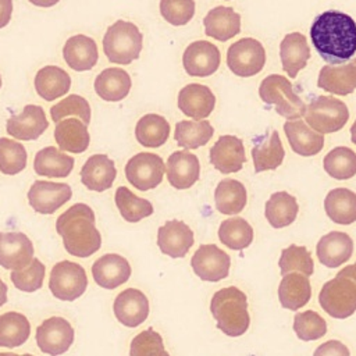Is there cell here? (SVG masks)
<instances>
[{
    "label": "cell",
    "mask_w": 356,
    "mask_h": 356,
    "mask_svg": "<svg viewBox=\"0 0 356 356\" xmlns=\"http://www.w3.org/2000/svg\"><path fill=\"white\" fill-rule=\"evenodd\" d=\"M310 39L324 61L343 64L356 51V22L345 13L325 11L312 24Z\"/></svg>",
    "instance_id": "1"
},
{
    "label": "cell",
    "mask_w": 356,
    "mask_h": 356,
    "mask_svg": "<svg viewBox=\"0 0 356 356\" xmlns=\"http://www.w3.org/2000/svg\"><path fill=\"white\" fill-rule=\"evenodd\" d=\"M56 231L65 250L75 257H88L102 246V235L95 224V213L85 203H75L61 213Z\"/></svg>",
    "instance_id": "2"
},
{
    "label": "cell",
    "mask_w": 356,
    "mask_h": 356,
    "mask_svg": "<svg viewBox=\"0 0 356 356\" xmlns=\"http://www.w3.org/2000/svg\"><path fill=\"white\" fill-rule=\"evenodd\" d=\"M210 312L217 328L228 337H241L249 328L248 298L236 286H227L214 292L210 300Z\"/></svg>",
    "instance_id": "3"
},
{
    "label": "cell",
    "mask_w": 356,
    "mask_h": 356,
    "mask_svg": "<svg viewBox=\"0 0 356 356\" xmlns=\"http://www.w3.org/2000/svg\"><path fill=\"white\" fill-rule=\"evenodd\" d=\"M143 35L129 21L118 19L111 24L103 36V51L108 61L127 65L140 56Z\"/></svg>",
    "instance_id": "4"
},
{
    "label": "cell",
    "mask_w": 356,
    "mask_h": 356,
    "mask_svg": "<svg viewBox=\"0 0 356 356\" xmlns=\"http://www.w3.org/2000/svg\"><path fill=\"white\" fill-rule=\"evenodd\" d=\"M259 96L266 104L274 106L275 111L286 120H299L305 115V102L295 93L291 81L284 75L266 76L259 86Z\"/></svg>",
    "instance_id": "5"
},
{
    "label": "cell",
    "mask_w": 356,
    "mask_h": 356,
    "mask_svg": "<svg viewBox=\"0 0 356 356\" xmlns=\"http://www.w3.org/2000/svg\"><path fill=\"white\" fill-rule=\"evenodd\" d=\"M305 122L316 132L334 134L345 127L349 120L348 106L334 96H317L305 111Z\"/></svg>",
    "instance_id": "6"
},
{
    "label": "cell",
    "mask_w": 356,
    "mask_h": 356,
    "mask_svg": "<svg viewBox=\"0 0 356 356\" xmlns=\"http://www.w3.org/2000/svg\"><path fill=\"white\" fill-rule=\"evenodd\" d=\"M318 303L334 318L350 317L356 312V284L338 273L321 286Z\"/></svg>",
    "instance_id": "7"
},
{
    "label": "cell",
    "mask_w": 356,
    "mask_h": 356,
    "mask_svg": "<svg viewBox=\"0 0 356 356\" xmlns=\"http://www.w3.org/2000/svg\"><path fill=\"white\" fill-rule=\"evenodd\" d=\"M88 288L85 268L74 261L63 260L53 266L49 278L51 295L64 302H72L82 296Z\"/></svg>",
    "instance_id": "8"
},
{
    "label": "cell",
    "mask_w": 356,
    "mask_h": 356,
    "mask_svg": "<svg viewBox=\"0 0 356 356\" xmlns=\"http://www.w3.org/2000/svg\"><path fill=\"white\" fill-rule=\"evenodd\" d=\"M264 64L266 50L257 39L242 38L227 50V65L236 76H254L264 68Z\"/></svg>",
    "instance_id": "9"
},
{
    "label": "cell",
    "mask_w": 356,
    "mask_h": 356,
    "mask_svg": "<svg viewBox=\"0 0 356 356\" xmlns=\"http://www.w3.org/2000/svg\"><path fill=\"white\" fill-rule=\"evenodd\" d=\"M127 181L139 191H150L157 188L165 174L163 159L150 152H140L132 156L125 164Z\"/></svg>",
    "instance_id": "10"
},
{
    "label": "cell",
    "mask_w": 356,
    "mask_h": 356,
    "mask_svg": "<svg viewBox=\"0 0 356 356\" xmlns=\"http://www.w3.org/2000/svg\"><path fill=\"white\" fill-rule=\"evenodd\" d=\"M36 343L43 353L60 356L65 353L74 342L75 332L71 323L64 317L46 318L36 328Z\"/></svg>",
    "instance_id": "11"
},
{
    "label": "cell",
    "mask_w": 356,
    "mask_h": 356,
    "mask_svg": "<svg viewBox=\"0 0 356 356\" xmlns=\"http://www.w3.org/2000/svg\"><path fill=\"white\" fill-rule=\"evenodd\" d=\"M191 266L200 280L217 282L228 277L231 257L214 243L200 245L191 259Z\"/></svg>",
    "instance_id": "12"
},
{
    "label": "cell",
    "mask_w": 356,
    "mask_h": 356,
    "mask_svg": "<svg viewBox=\"0 0 356 356\" xmlns=\"http://www.w3.org/2000/svg\"><path fill=\"white\" fill-rule=\"evenodd\" d=\"M221 63L220 49L209 40H195L182 54V65L189 76H210L217 72Z\"/></svg>",
    "instance_id": "13"
},
{
    "label": "cell",
    "mask_w": 356,
    "mask_h": 356,
    "mask_svg": "<svg viewBox=\"0 0 356 356\" xmlns=\"http://www.w3.org/2000/svg\"><path fill=\"white\" fill-rule=\"evenodd\" d=\"M72 196L68 184L38 179L28 191L29 206L39 214H53Z\"/></svg>",
    "instance_id": "14"
},
{
    "label": "cell",
    "mask_w": 356,
    "mask_h": 356,
    "mask_svg": "<svg viewBox=\"0 0 356 356\" xmlns=\"http://www.w3.org/2000/svg\"><path fill=\"white\" fill-rule=\"evenodd\" d=\"M245 161L243 142L235 135H221L210 149V163L221 174L241 171Z\"/></svg>",
    "instance_id": "15"
},
{
    "label": "cell",
    "mask_w": 356,
    "mask_h": 356,
    "mask_svg": "<svg viewBox=\"0 0 356 356\" xmlns=\"http://www.w3.org/2000/svg\"><path fill=\"white\" fill-rule=\"evenodd\" d=\"M33 260L32 241L22 232H0V266L6 270H22Z\"/></svg>",
    "instance_id": "16"
},
{
    "label": "cell",
    "mask_w": 356,
    "mask_h": 356,
    "mask_svg": "<svg viewBox=\"0 0 356 356\" xmlns=\"http://www.w3.org/2000/svg\"><path fill=\"white\" fill-rule=\"evenodd\" d=\"M49 128V121L43 107L26 104L22 111L7 120V134L19 140H35Z\"/></svg>",
    "instance_id": "17"
},
{
    "label": "cell",
    "mask_w": 356,
    "mask_h": 356,
    "mask_svg": "<svg viewBox=\"0 0 356 356\" xmlns=\"http://www.w3.org/2000/svg\"><path fill=\"white\" fill-rule=\"evenodd\" d=\"M115 318L125 327L135 328L149 316V300L136 288H127L117 295L113 305Z\"/></svg>",
    "instance_id": "18"
},
{
    "label": "cell",
    "mask_w": 356,
    "mask_h": 356,
    "mask_svg": "<svg viewBox=\"0 0 356 356\" xmlns=\"http://www.w3.org/2000/svg\"><path fill=\"white\" fill-rule=\"evenodd\" d=\"M178 108L184 115L195 121L207 120L216 106V96L211 89L202 83H188L178 93Z\"/></svg>",
    "instance_id": "19"
},
{
    "label": "cell",
    "mask_w": 356,
    "mask_h": 356,
    "mask_svg": "<svg viewBox=\"0 0 356 356\" xmlns=\"http://www.w3.org/2000/svg\"><path fill=\"white\" fill-rule=\"evenodd\" d=\"M165 175L175 189H189L200 177V163L197 156L189 150H177L168 156Z\"/></svg>",
    "instance_id": "20"
},
{
    "label": "cell",
    "mask_w": 356,
    "mask_h": 356,
    "mask_svg": "<svg viewBox=\"0 0 356 356\" xmlns=\"http://www.w3.org/2000/svg\"><path fill=\"white\" fill-rule=\"evenodd\" d=\"M193 241V231L181 220H170L157 231L159 249L172 259L184 257L192 248Z\"/></svg>",
    "instance_id": "21"
},
{
    "label": "cell",
    "mask_w": 356,
    "mask_h": 356,
    "mask_svg": "<svg viewBox=\"0 0 356 356\" xmlns=\"http://www.w3.org/2000/svg\"><path fill=\"white\" fill-rule=\"evenodd\" d=\"M95 282L104 289H115L131 277V266L125 257L117 253L100 256L92 266Z\"/></svg>",
    "instance_id": "22"
},
{
    "label": "cell",
    "mask_w": 356,
    "mask_h": 356,
    "mask_svg": "<svg viewBox=\"0 0 356 356\" xmlns=\"http://www.w3.org/2000/svg\"><path fill=\"white\" fill-rule=\"evenodd\" d=\"M318 261L330 268L346 263L353 253V241L346 232L331 231L320 238L316 245Z\"/></svg>",
    "instance_id": "23"
},
{
    "label": "cell",
    "mask_w": 356,
    "mask_h": 356,
    "mask_svg": "<svg viewBox=\"0 0 356 356\" xmlns=\"http://www.w3.org/2000/svg\"><path fill=\"white\" fill-rule=\"evenodd\" d=\"M63 57L71 70L78 72L89 71L97 64L99 60L97 44L86 35H74L64 43Z\"/></svg>",
    "instance_id": "24"
},
{
    "label": "cell",
    "mask_w": 356,
    "mask_h": 356,
    "mask_svg": "<svg viewBox=\"0 0 356 356\" xmlns=\"http://www.w3.org/2000/svg\"><path fill=\"white\" fill-rule=\"evenodd\" d=\"M81 182L95 192H103L111 188L117 168L114 161L107 154L90 156L81 168Z\"/></svg>",
    "instance_id": "25"
},
{
    "label": "cell",
    "mask_w": 356,
    "mask_h": 356,
    "mask_svg": "<svg viewBox=\"0 0 356 356\" xmlns=\"http://www.w3.org/2000/svg\"><path fill=\"white\" fill-rule=\"evenodd\" d=\"M206 36L227 42L241 32V15L227 6H217L211 8L203 18Z\"/></svg>",
    "instance_id": "26"
},
{
    "label": "cell",
    "mask_w": 356,
    "mask_h": 356,
    "mask_svg": "<svg viewBox=\"0 0 356 356\" xmlns=\"http://www.w3.org/2000/svg\"><path fill=\"white\" fill-rule=\"evenodd\" d=\"M284 131L291 149L303 157H310L321 152L324 135L313 131L303 120H288Z\"/></svg>",
    "instance_id": "27"
},
{
    "label": "cell",
    "mask_w": 356,
    "mask_h": 356,
    "mask_svg": "<svg viewBox=\"0 0 356 356\" xmlns=\"http://www.w3.org/2000/svg\"><path fill=\"white\" fill-rule=\"evenodd\" d=\"M280 58L282 70L288 76L296 78L298 72L307 65L310 58V47L306 36L300 32L286 33L280 43Z\"/></svg>",
    "instance_id": "28"
},
{
    "label": "cell",
    "mask_w": 356,
    "mask_h": 356,
    "mask_svg": "<svg viewBox=\"0 0 356 356\" xmlns=\"http://www.w3.org/2000/svg\"><path fill=\"white\" fill-rule=\"evenodd\" d=\"M317 86L331 95L346 96L356 89V65L353 63L325 64L318 74Z\"/></svg>",
    "instance_id": "29"
},
{
    "label": "cell",
    "mask_w": 356,
    "mask_h": 356,
    "mask_svg": "<svg viewBox=\"0 0 356 356\" xmlns=\"http://www.w3.org/2000/svg\"><path fill=\"white\" fill-rule=\"evenodd\" d=\"M54 139L61 152L83 153L90 143L88 125L79 118H64L56 124Z\"/></svg>",
    "instance_id": "30"
},
{
    "label": "cell",
    "mask_w": 356,
    "mask_h": 356,
    "mask_svg": "<svg viewBox=\"0 0 356 356\" xmlns=\"http://www.w3.org/2000/svg\"><path fill=\"white\" fill-rule=\"evenodd\" d=\"M36 93L46 102H53L68 93L71 88L70 74L57 65L42 67L33 79Z\"/></svg>",
    "instance_id": "31"
},
{
    "label": "cell",
    "mask_w": 356,
    "mask_h": 356,
    "mask_svg": "<svg viewBox=\"0 0 356 356\" xmlns=\"http://www.w3.org/2000/svg\"><path fill=\"white\" fill-rule=\"evenodd\" d=\"M93 86L100 99L106 102H121L128 96L132 81L125 70L110 67L96 76Z\"/></svg>",
    "instance_id": "32"
},
{
    "label": "cell",
    "mask_w": 356,
    "mask_h": 356,
    "mask_svg": "<svg viewBox=\"0 0 356 356\" xmlns=\"http://www.w3.org/2000/svg\"><path fill=\"white\" fill-rule=\"evenodd\" d=\"M324 210L335 224H353L356 221V193L348 188L331 189L324 199Z\"/></svg>",
    "instance_id": "33"
},
{
    "label": "cell",
    "mask_w": 356,
    "mask_h": 356,
    "mask_svg": "<svg viewBox=\"0 0 356 356\" xmlns=\"http://www.w3.org/2000/svg\"><path fill=\"white\" fill-rule=\"evenodd\" d=\"M312 298V285L306 275L289 273L282 275L278 285V299L282 307L298 310L303 307Z\"/></svg>",
    "instance_id": "34"
},
{
    "label": "cell",
    "mask_w": 356,
    "mask_h": 356,
    "mask_svg": "<svg viewBox=\"0 0 356 356\" xmlns=\"http://www.w3.org/2000/svg\"><path fill=\"white\" fill-rule=\"evenodd\" d=\"M284 157L285 150L275 129L268 132L266 138H260L252 149V159L256 172L278 168L282 164Z\"/></svg>",
    "instance_id": "35"
},
{
    "label": "cell",
    "mask_w": 356,
    "mask_h": 356,
    "mask_svg": "<svg viewBox=\"0 0 356 356\" xmlns=\"http://www.w3.org/2000/svg\"><path fill=\"white\" fill-rule=\"evenodd\" d=\"M75 160L65 152L47 146L40 149L33 159V170L38 175L49 178H65L74 168Z\"/></svg>",
    "instance_id": "36"
},
{
    "label": "cell",
    "mask_w": 356,
    "mask_h": 356,
    "mask_svg": "<svg viewBox=\"0 0 356 356\" xmlns=\"http://www.w3.org/2000/svg\"><path fill=\"white\" fill-rule=\"evenodd\" d=\"M248 202V192L242 182L234 178L221 179L214 189V204L217 211L225 216L241 213Z\"/></svg>",
    "instance_id": "37"
},
{
    "label": "cell",
    "mask_w": 356,
    "mask_h": 356,
    "mask_svg": "<svg viewBox=\"0 0 356 356\" xmlns=\"http://www.w3.org/2000/svg\"><path fill=\"white\" fill-rule=\"evenodd\" d=\"M299 204L293 195L280 191L273 193L264 206V216L273 228L291 225L298 217Z\"/></svg>",
    "instance_id": "38"
},
{
    "label": "cell",
    "mask_w": 356,
    "mask_h": 356,
    "mask_svg": "<svg viewBox=\"0 0 356 356\" xmlns=\"http://www.w3.org/2000/svg\"><path fill=\"white\" fill-rule=\"evenodd\" d=\"M171 132L168 121L160 114H145L135 125V138L143 147L156 149L163 146Z\"/></svg>",
    "instance_id": "39"
},
{
    "label": "cell",
    "mask_w": 356,
    "mask_h": 356,
    "mask_svg": "<svg viewBox=\"0 0 356 356\" xmlns=\"http://www.w3.org/2000/svg\"><path fill=\"white\" fill-rule=\"evenodd\" d=\"M214 134V128L209 120H182L175 124L174 139L177 145L185 150L204 146Z\"/></svg>",
    "instance_id": "40"
},
{
    "label": "cell",
    "mask_w": 356,
    "mask_h": 356,
    "mask_svg": "<svg viewBox=\"0 0 356 356\" xmlns=\"http://www.w3.org/2000/svg\"><path fill=\"white\" fill-rule=\"evenodd\" d=\"M31 334L28 318L18 312H7L0 316V346L17 348L25 343Z\"/></svg>",
    "instance_id": "41"
},
{
    "label": "cell",
    "mask_w": 356,
    "mask_h": 356,
    "mask_svg": "<svg viewBox=\"0 0 356 356\" xmlns=\"http://www.w3.org/2000/svg\"><path fill=\"white\" fill-rule=\"evenodd\" d=\"M253 228L242 217H231L221 221L218 238L222 245L232 250H243L253 242Z\"/></svg>",
    "instance_id": "42"
},
{
    "label": "cell",
    "mask_w": 356,
    "mask_h": 356,
    "mask_svg": "<svg viewBox=\"0 0 356 356\" xmlns=\"http://www.w3.org/2000/svg\"><path fill=\"white\" fill-rule=\"evenodd\" d=\"M114 202L121 217L128 222H138L153 214V204L147 199L136 196L127 186L117 188Z\"/></svg>",
    "instance_id": "43"
},
{
    "label": "cell",
    "mask_w": 356,
    "mask_h": 356,
    "mask_svg": "<svg viewBox=\"0 0 356 356\" xmlns=\"http://www.w3.org/2000/svg\"><path fill=\"white\" fill-rule=\"evenodd\" d=\"M325 172L335 179L345 181L356 175V153L348 146L331 149L323 159Z\"/></svg>",
    "instance_id": "44"
},
{
    "label": "cell",
    "mask_w": 356,
    "mask_h": 356,
    "mask_svg": "<svg viewBox=\"0 0 356 356\" xmlns=\"http://www.w3.org/2000/svg\"><path fill=\"white\" fill-rule=\"evenodd\" d=\"M278 266L281 275L289 273H300L306 277H310L314 271V261L309 249L300 245H289L288 248L282 249Z\"/></svg>",
    "instance_id": "45"
},
{
    "label": "cell",
    "mask_w": 356,
    "mask_h": 356,
    "mask_svg": "<svg viewBox=\"0 0 356 356\" xmlns=\"http://www.w3.org/2000/svg\"><path fill=\"white\" fill-rule=\"evenodd\" d=\"M26 149L18 140L0 138V172L15 175L26 167Z\"/></svg>",
    "instance_id": "46"
},
{
    "label": "cell",
    "mask_w": 356,
    "mask_h": 356,
    "mask_svg": "<svg viewBox=\"0 0 356 356\" xmlns=\"http://www.w3.org/2000/svg\"><path fill=\"white\" fill-rule=\"evenodd\" d=\"M90 114L92 111L88 100L79 95H68L50 108V117L56 124L68 115H75L88 125L90 122Z\"/></svg>",
    "instance_id": "47"
},
{
    "label": "cell",
    "mask_w": 356,
    "mask_h": 356,
    "mask_svg": "<svg viewBox=\"0 0 356 356\" xmlns=\"http://www.w3.org/2000/svg\"><path fill=\"white\" fill-rule=\"evenodd\" d=\"M293 331L302 341H316L325 335L327 323L317 312L306 310L295 314Z\"/></svg>",
    "instance_id": "48"
},
{
    "label": "cell",
    "mask_w": 356,
    "mask_h": 356,
    "mask_svg": "<svg viewBox=\"0 0 356 356\" xmlns=\"http://www.w3.org/2000/svg\"><path fill=\"white\" fill-rule=\"evenodd\" d=\"M46 274V267L44 264L33 257L31 264L22 270L11 271V281L14 286L22 292H35L42 288L43 280Z\"/></svg>",
    "instance_id": "49"
},
{
    "label": "cell",
    "mask_w": 356,
    "mask_h": 356,
    "mask_svg": "<svg viewBox=\"0 0 356 356\" xmlns=\"http://www.w3.org/2000/svg\"><path fill=\"white\" fill-rule=\"evenodd\" d=\"M129 356H170V353L164 349L161 335L153 328H147L131 341Z\"/></svg>",
    "instance_id": "50"
},
{
    "label": "cell",
    "mask_w": 356,
    "mask_h": 356,
    "mask_svg": "<svg viewBox=\"0 0 356 356\" xmlns=\"http://www.w3.org/2000/svg\"><path fill=\"white\" fill-rule=\"evenodd\" d=\"M195 0H160V14L174 26L186 25L195 15Z\"/></svg>",
    "instance_id": "51"
},
{
    "label": "cell",
    "mask_w": 356,
    "mask_h": 356,
    "mask_svg": "<svg viewBox=\"0 0 356 356\" xmlns=\"http://www.w3.org/2000/svg\"><path fill=\"white\" fill-rule=\"evenodd\" d=\"M313 356H350V352L346 345L341 341L330 339L321 345H318L313 353Z\"/></svg>",
    "instance_id": "52"
},
{
    "label": "cell",
    "mask_w": 356,
    "mask_h": 356,
    "mask_svg": "<svg viewBox=\"0 0 356 356\" xmlns=\"http://www.w3.org/2000/svg\"><path fill=\"white\" fill-rule=\"evenodd\" d=\"M13 14V0H0V29L7 26Z\"/></svg>",
    "instance_id": "53"
},
{
    "label": "cell",
    "mask_w": 356,
    "mask_h": 356,
    "mask_svg": "<svg viewBox=\"0 0 356 356\" xmlns=\"http://www.w3.org/2000/svg\"><path fill=\"white\" fill-rule=\"evenodd\" d=\"M339 274L346 275L348 278H350V280L356 284V261H355L353 264L346 266V267H343L342 270H339Z\"/></svg>",
    "instance_id": "54"
},
{
    "label": "cell",
    "mask_w": 356,
    "mask_h": 356,
    "mask_svg": "<svg viewBox=\"0 0 356 356\" xmlns=\"http://www.w3.org/2000/svg\"><path fill=\"white\" fill-rule=\"evenodd\" d=\"M31 4L36 7H53L56 6L60 0H28Z\"/></svg>",
    "instance_id": "55"
},
{
    "label": "cell",
    "mask_w": 356,
    "mask_h": 356,
    "mask_svg": "<svg viewBox=\"0 0 356 356\" xmlns=\"http://www.w3.org/2000/svg\"><path fill=\"white\" fill-rule=\"evenodd\" d=\"M7 302V285L0 278V307Z\"/></svg>",
    "instance_id": "56"
},
{
    "label": "cell",
    "mask_w": 356,
    "mask_h": 356,
    "mask_svg": "<svg viewBox=\"0 0 356 356\" xmlns=\"http://www.w3.org/2000/svg\"><path fill=\"white\" fill-rule=\"evenodd\" d=\"M350 139H352L353 145H356V120H355V122L350 127Z\"/></svg>",
    "instance_id": "57"
},
{
    "label": "cell",
    "mask_w": 356,
    "mask_h": 356,
    "mask_svg": "<svg viewBox=\"0 0 356 356\" xmlns=\"http://www.w3.org/2000/svg\"><path fill=\"white\" fill-rule=\"evenodd\" d=\"M0 356H33V355H29V353L17 355V353H11V352H0Z\"/></svg>",
    "instance_id": "58"
},
{
    "label": "cell",
    "mask_w": 356,
    "mask_h": 356,
    "mask_svg": "<svg viewBox=\"0 0 356 356\" xmlns=\"http://www.w3.org/2000/svg\"><path fill=\"white\" fill-rule=\"evenodd\" d=\"M352 63H353V64H355V65H356V57H355V60H353V61H352Z\"/></svg>",
    "instance_id": "59"
},
{
    "label": "cell",
    "mask_w": 356,
    "mask_h": 356,
    "mask_svg": "<svg viewBox=\"0 0 356 356\" xmlns=\"http://www.w3.org/2000/svg\"><path fill=\"white\" fill-rule=\"evenodd\" d=\"M0 88H1V76H0Z\"/></svg>",
    "instance_id": "60"
}]
</instances>
